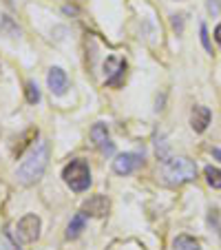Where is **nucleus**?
<instances>
[{
  "mask_svg": "<svg viewBox=\"0 0 221 250\" xmlns=\"http://www.w3.org/2000/svg\"><path fill=\"white\" fill-rule=\"evenodd\" d=\"M47 164H49V144L47 142H40L38 146L31 151V155L27 157V160L20 164L18 168V180L22 182V184H36V182L40 180L44 175V170H47Z\"/></svg>",
  "mask_w": 221,
  "mask_h": 250,
  "instance_id": "1",
  "label": "nucleus"
},
{
  "mask_svg": "<svg viewBox=\"0 0 221 250\" xmlns=\"http://www.w3.org/2000/svg\"><path fill=\"white\" fill-rule=\"evenodd\" d=\"M161 170H164L166 182L173 186L193 182L197 177V166L188 157H168V160H164V168Z\"/></svg>",
  "mask_w": 221,
  "mask_h": 250,
  "instance_id": "2",
  "label": "nucleus"
},
{
  "mask_svg": "<svg viewBox=\"0 0 221 250\" xmlns=\"http://www.w3.org/2000/svg\"><path fill=\"white\" fill-rule=\"evenodd\" d=\"M62 180L66 182L71 190L76 193H84L91 186V170L84 160H71L62 170Z\"/></svg>",
  "mask_w": 221,
  "mask_h": 250,
  "instance_id": "3",
  "label": "nucleus"
},
{
  "mask_svg": "<svg viewBox=\"0 0 221 250\" xmlns=\"http://www.w3.org/2000/svg\"><path fill=\"white\" fill-rule=\"evenodd\" d=\"M40 237V217L38 215H24L16 226V239L20 244H33Z\"/></svg>",
  "mask_w": 221,
  "mask_h": 250,
  "instance_id": "4",
  "label": "nucleus"
},
{
  "mask_svg": "<svg viewBox=\"0 0 221 250\" xmlns=\"http://www.w3.org/2000/svg\"><path fill=\"white\" fill-rule=\"evenodd\" d=\"M106 84L108 86H122L124 76H126V62L118 58H106Z\"/></svg>",
  "mask_w": 221,
  "mask_h": 250,
  "instance_id": "5",
  "label": "nucleus"
},
{
  "mask_svg": "<svg viewBox=\"0 0 221 250\" xmlns=\"http://www.w3.org/2000/svg\"><path fill=\"white\" fill-rule=\"evenodd\" d=\"M140 164H141L140 153H124V155H118L113 160V170L118 175H131Z\"/></svg>",
  "mask_w": 221,
  "mask_h": 250,
  "instance_id": "6",
  "label": "nucleus"
},
{
  "mask_svg": "<svg viewBox=\"0 0 221 250\" xmlns=\"http://www.w3.org/2000/svg\"><path fill=\"white\" fill-rule=\"evenodd\" d=\"M47 82H49L51 93H56V95H64L66 89H69V78H66V73L60 69V66H53V69L49 71Z\"/></svg>",
  "mask_w": 221,
  "mask_h": 250,
  "instance_id": "7",
  "label": "nucleus"
},
{
  "mask_svg": "<svg viewBox=\"0 0 221 250\" xmlns=\"http://www.w3.org/2000/svg\"><path fill=\"white\" fill-rule=\"evenodd\" d=\"M82 212H84V215H91V217H104L108 212V199L104 197V195H93V197H89L84 202Z\"/></svg>",
  "mask_w": 221,
  "mask_h": 250,
  "instance_id": "8",
  "label": "nucleus"
},
{
  "mask_svg": "<svg viewBox=\"0 0 221 250\" xmlns=\"http://www.w3.org/2000/svg\"><path fill=\"white\" fill-rule=\"evenodd\" d=\"M91 140H93L95 146L102 148L106 155H111V153L115 151V146L111 144V142H108V128H106V124H102V122L93 124V128H91Z\"/></svg>",
  "mask_w": 221,
  "mask_h": 250,
  "instance_id": "9",
  "label": "nucleus"
},
{
  "mask_svg": "<svg viewBox=\"0 0 221 250\" xmlns=\"http://www.w3.org/2000/svg\"><path fill=\"white\" fill-rule=\"evenodd\" d=\"M210 109H206V106H195L193 113H190V126H193V131L197 133H203L208 128V124H210Z\"/></svg>",
  "mask_w": 221,
  "mask_h": 250,
  "instance_id": "10",
  "label": "nucleus"
},
{
  "mask_svg": "<svg viewBox=\"0 0 221 250\" xmlns=\"http://www.w3.org/2000/svg\"><path fill=\"white\" fill-rule=\"evenodd\" d=\"M84 226H86V215L84 212L73 215V219L69 222V228H66V239H76V237H80V232L84 230Z\"/></svg>",
  "mask_w": 221,
  "mask_h": 250,
  "instance_id": "11",
  "label": "nucleus"
},
{
  "mask_svg": "<svg viewBox=\"0 0 221 250\" xmlns=\"http://www.w3.org/2000/svg\"><path fill=\"white\" fill-rule=\"evenodd\" d=\"M173 250H201L199 241L190 235H179L173 244Z\"/></svg>",
  "mask_w": 221,
  "mask_h": 250,
  "instance_id": "12",
  "label": "nucleus"
},
{
  "mask_svg": "<svg viewBox=\"0 0 221 250\" xmlns=\"http://www.w3.org/2000/svg\"><path fill=\"white\" fill-rule=\"evenodd\" d=\"M203 175H206L208 184L212 186V188H221V170L215 168V166H206L203 168Z\"/></svg>",
  "mask_w": 221,
  "mask_h": 250,
  "instance_id": "13",
  "label": "nucleus"
},
{
  "mask_svg": "<svg viewBox=\"0 0 221 250\" xmlns=\"http://www.w3.org/2000/svg\"><path fill=\"white\" fill-rule=\"evenodd\" d=\"M0 31H5L7 36H9V38H16V36L20 33V29L16 27L14 22H11L9 16H2V22H0Z\"/></svg>",
  "mask_w": 221,
  "mask_h": 250,
  "instance_id": "14",
  "label": "nucleus"
},
{
  "mask_svg": "<svg viewBox=\"0 0 221 250\" xmlns=\"http://www.w3.org/2000/svg\"><path fill=\"white\" fill-rule=\"evenodd\" d=\"M24 93H27V102H29V104H38V102H40L38 84H33V82H27V86H24Z\"/></svg>",
  "mask_w": 221,
  "mask_h": 250,
  "instance_id": "15",
  "label": "nucleus"
},
{
  "mask_svg": "<svg viewBox=\"0 0 221 250\" xmlns=\"http://www.w3.org/2000/svg\"><path fill=\"white\" fill-rule=\"evenodd\" d=\"M201 42H203V47L210 51V40H208V31H206V27L201 24Z\"/></svg>",
  "mask_w": 221,
  "mask_h": 250,
  "instance_id": "16",
  "label": "nucleus"
},
{
  "mask_svg": "<svg viewBox=\"0 0 221 250\" xmlns=\"http://www.w3.org/2000/svg\"><path fill=\"white\" fill-rule=\"evenodd\" d=\"M208 9L212 14H219V0H208Z\"/></svg>",
  "mask_w": 221,
  "mask_h": 250,
  "instance_id": "17",
  "label": "nucleus"
},
{
  "mask_svg": "<svg viewBox=\"0 0 221 250\" xmlns=\"http://www.w3.org/2000/svg\"><path fill=\"white\" fill-rule=\"evenodd\" d=\"M215 40L221 44V24H217V27H215Z\"/></svg>",
  "mask_w": 221,
  "mask_h": 250,
  "instance_id": "18",
  "label": "nucleus"
},
{
  "mask_svg": "<svg viewBox=\"0 0 221 250\" xmlns=\"http://www.w3.org/2000/svg\"><path fill=\"white\" fill-rule=\"evenodd\" d=\"M212 153H215V155H217V157H219V160H221V151H219V148H215V151H212Z\"/></svg>",
  "mask_w": 221,
  "mask_h": 250,
  "instance_id": "19",
  "label": "nucleus"
},
{
  "mask_svg": "<svg viewBox=\"0 0 221 250\" xmlns=\"http://www.w3.org/2000/svg\"><path fill=\"white\" fill-rule=\"evenodd\" d=\"M5 2H11V0H5Z\"/></svg>",
  "mask_w": 221,
  "mask_h": 250,
  "instance_id": "20",
  "label": "nucleus"
}]
</instances>
